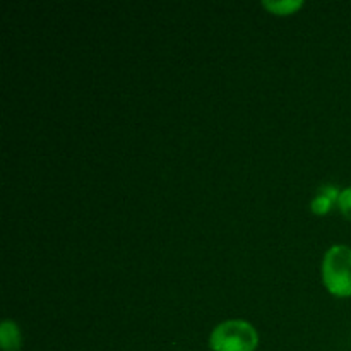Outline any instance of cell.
I'll use <instances>...</instances> for the list:
<instances>
[{
	"instance_id": "5b68a950",
	"label": "cell",
	"mask_w": 351,
	"mask_h": 351,
	"mask_svg": "<svg viewBox=\"0 0 351 351\" xmlns=\"http://www.w3.org/2000/svg\"><path fill=\"white\" fill-rule=\"evenodd\" d=\"M263 5L276 14H291L298 7L304 5V2H300V0H283V2H269V0H266V2H263Z\"/></svg>"
},
{
	"instance_id": "8992f818",
	"label": "cell",
	"mask_w": 351,
	"mask_h": 351,
	"mask_svg": "<svg viewBox=\"0 0 351 351\" xmlns=\"http://www.w3.org/2000/svg\"><path fill=\"white\" fill-rule=\"evenodd\" d=\"M338 206H339V211L345 215V218L351 221V187L341 191V194H339V199H338Z\"/></svg>"
},
{
	"instance_id": "3957f363",
	"label": "cell",
	"mask_w": 351,
	"mask_h": 351,
	"mask_svg": "<svg viewBox=\"0 0 351 351\" xmlns=\"http://www.w3.org/2000/svg\"><path fill=\"white\" fill-rule=\"evenodd\" d=\"M339 194L341 192L335 185H324V187H321L317 195L314 197V201H312V211L317 213V215H326L332 208V204L338 202Z\"/></svg>"
},
{
	"instance_id": "7a4b0ae2",
	"label": "cell",
	"mask_w": 351,
	"mask_h": 351,
	"mask_svg": "<svg viewBox=\"0 0 351 351\" xmlns=\"http://www.w3.org/2000/svg\"><path fill=\"white\" fill-rule=\"evenodd\" d=\"M324 285L336 297L351 295V249L346 245H335L326 252L322 263Z\"/></svg>"
},
{
	"instance_id": "6da1fadb",
	"label": "cell",
	"mask_w": 351,
	"mask_h": 351,
	"mask_svg": "<svg viewBox=\"0 0 351 351\" xmlns=\"http://www.w3.org/2000/svg\"><path fill=\"white\" fill-rule=\"evenodd\" d=\"M259 336L247 321H225L216 326L209 338L213 351H254Z\"/></svg>"
},
{
	"instance_id": "277c9868",
	"label": "cell",
	"mask_w": 351,
	"mask_h": 351,
	"mask_svg": "<svg viewBox=\"0 0 351 351\" xmlns=\"http://www.w3.org/2000/svg\"><path fill=\"white\" fill-rule=\"evenodd\" d=\"M0 346L5 351L17 350L21 346V332L12 321H3L0 326Z\"/></svg>"
}]
</instances>
